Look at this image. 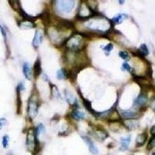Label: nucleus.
<instances>
[{
    "instance_id": "nucleus-6",
    "label": "nucleus",
    "mask_w": 155,
    "mask_h": 155,
    "mask_svg": "<svg viewBox=\"0 0 155 155\" xmlns=\"http://www.w3.org/2000/svg\"><path fill=\"white\" fill-rule=\"evenodd\" d=\"M39 109V102L36 95H31L28 100V106H27V115L30 119L37 116Z\"/></svg>"
},
{
    "instance_id": "nucleus-18",
    "label": "nucleus",
    "mask_w": 155,
    "mask_h": 155,
    "mask_svg": "<svg viewBox=\"0 0 155 155\" xmlns=\"http://www.w3.org/2000/svg\"><path fill=\"white\" fill-rule=\"evenodd\" d=\"M71 116L75 120H81V119H83L85 118V113L82 111H80L78 109H75L74 110H72V112H71Z\"/></svg>"
},
{
    "instance_id": "nucleus-30",
    "label": "nucleus",
    "mask_w": 155,
    "mask_h": 155,
    "mask_svg": "<svg viewBox=\"0 0 155 155\" xmlns=\"http://www.w3.org/2000/svg\"><path fill=\"white\" fill-rule=\"evenodd\" d=\"M122 69H123V71H131V67L129 66V65H128L127 63H123V65H122Z\"/></svg>"
},
{
    "instance_id": "nucleus-7",
    "label": "nucleus",
    "mask_w": 155,
    "mask_h": 155,
    "mask_svg": "<svg viewBox=\"0 0 155 155\" xmlns=\"http://www.w3.org/2000/svg\"><path fill=\"white\" fill-rule=\"evenodd\" d=\"M147 100H148V98H147L146 94L144 92H142L140 95H138L137 98L135 99L134 103V106H136V107H143L146 105Z\"/></svg>"
},
{
    "instance_id": "nucleus-26",
    "label": "nucleus",
    "mask_w": 155,
    "mask_h": 155,
    "mask_svg": "<svg viewBox=\"0 0 155 155\" xmlns=\"http://www.w3.org/2000/svg\"><path fill=\"white\" fill-rule=\"evenodd\" d=\"M36 132H37V135H40V134H43L45 133V127L43 126V124L40 123L36 128Z\"/></svg>"
},
{
    "instance_id": "nucleus-17",
    "label": "nucleus",
    "mask_w": 155,
    "mask_h": 155,
    "mask_svg": "<svg viewBox=\"0 0 155 155\" xmlns=\"http://www.w3.org/2000/svg\"><path fill=\"white\" fill-rule=\"evenodd\" d=\"M123 125L125 126L127 129L132 130V129H135L137 128L139 126V123L137 120H134V119H127L123 123Z\"/></svg>"
},
{
    "instance_id": "nucleus-1",
    "label": "nucleus",
    "mask_w": 155,
    "mask_h": 155,
    "mask_svg": "<svg viewBox=\"0 0 155 155\" xmlns=\"http://www.w3.org/2000/svg\"><path fill=\"white\" fill-rule=\"evenodd\" d=\"M85 25L88 29L98 31V32H103V31L106 32L105 30L108 31L109 29L113 27L111 20L107 19L103 16L97 15L88 19V20L86 21Z\"/></svg>"
},
{
    "instance_id": "nucleus-27",
    "label": "nucleus",
    "mask_w": 155,
    "mask_h": 155,
    "mask_svg": "<svg viewBox=\"0 0 155 155\" xmlns=\"http://www.w3.org/2000/svg\"><path fill=\"white\" fill-rule=\"evenodd\" d=\"M119 57L124 60H129V59H130V57H129L128 52L127 51H119Z\"/></svg>"
},
{
    "instance_id": "nucleus-36",
    "label": "nucleus",
    "mask_w": 155,
    "mask_h": 155,
    "mask_svg": "<svg viewBox=\"0 0 155 155\" xmlns=\"http://www.w3.org/2000/svg\"><path fill=\"white\" fill-rule=\"evenodd\" d=\"M119 2H120V4H123V2H124V1H119Z\"/></svg>"
},
{
    "instance_id": "nucleus-14",
    "label": "nucleus",
    "mask_w": 155,
    "mask_h": 155,
    "mask_svg": "<svg viewBox=\"0 0 155 155\" xmlns=\"http://www.w3.org/2000/svg\"><path fill=\"white\" fill-rule=\"evenodd\" d=\"M147 140V134L146 133H143L141 134H139L136 140V146L137 147H140L143 145H144Z\"/></svg>"
},
{
    "instance_id": "nucleus-25",
    "label": "nucleus",
    "mask_w": 155,
    "mask_h": 155,
    "mask_svg": "<svg viewBox=\"0 0 155 155\" xmlns=\"http://www.w3.org/2000/svg\"><path fill=\"white\" fill-rule=\"evenodd\" d=\"M9 136L5 135L2 137V144L3 148L6 149L8 148L9 146Z\"/></svg>"
},
{
    "instance_id": "nucleus-8",
    "label": "nucleus",
    "mask_w": 155,
    "mask_h": 155,
    "mask_svg": "<svg viewBox=\"0 0 155 155\" xmlns=\"http://www.w3.org/2000/svg\"><path fill=\"white\" fill-rule=\"evenodd\" d=\"M82 139H83L85 142L87 144V145H88V150H89V151H90L91 153L94 155L99 154V150H98V148L95 146L94 142L91 140L90 138L88 137H82Z\"/></svg>"
},
{
    "instance_id": "nucleus-16",
    "label": "nucleus",
    "mask_w": 155,
    "mask_h": 155,
    "mask_svg": "<svg viewBox=\"0 0 155 155\" xmlns=\"http://www.w3.org/2000/svg\"><path fill=\"white\" fill-rule=\"evenodd\" d=\"M23 72L24 76L26 77V79H32V71H31L30 65L27 62H25L23 65Z\"/></svg>"
},
{
    "instance_id": "nucleus-29",
    "label": "nucleus",
    "mask_w": 155,
    "mask_h": 155,
    "mask_svg": "<svg viewBox=\"0 0 155 155\" xmlns=\"http://www.w3.org/2000/svg\"><path fill=\"white\" fill-rule=\"evenodd\" d=\"M155 146V137H152L151 138V140H149L148 144H147V149L148 150H151Z\"/></svg>"
},
{
    "instance_id": "nucleus-20",
    "label": "nucleus",
    "mask_w": 155,
    "mask_h": 155,
    "mask_svg": "<svg viewBox=\"0 0 155 155\" xmlns=\"http://www.w3.org/2000/svg\"><path fill=\"white\" fill-rule=\"evenodd\" d=\"M42 71V68H41V62L39 58H37V60H36V62L34 63V66H33V74L36 78L38 77L41 74Z\"/></svg>"
},
{
    "instance_id": "nucleus-10",
    "label": "nucleus",
    "mask_w": 155,
    "mask_h": 155,
    "mask_svg": "<svg viewBox=\"0 0 155 155\" xmlns=\"http://www.w3.org/2000/svg\"><path fill=\"white\" fill-rule=\"evenodd\" d=\"M42 40H43V33L41 32V30H37L35 33L33 40V46L35 48H37L42 42Z\"/></svg>"
},
{
    "instance_id": "nucleus-22",
    "label": "nucleus",
    "mask_w": 155,
    "mask_h": 155,
    "mask_svg": "<svg viewBox=\"0 0 155 155\" xmlns=\"http://www.w3.org/2000/svg\"><path fill=\"white\" fill-rule=\"evenodd\" d=\"M57 78H58V79L59 80L67 78H68V72L66 71V69H60V70L58 71V72H57Z\"/></svg>"
},
{
    "instance_id": "nucleus-33",
    "label": "nucleus",
    "mask_w": 155,
    "mask_h": 155,
    "mask_svg": "<svg viewBox=\"0 0 155 155\" xmlns=\"http://www.w3.org/2000/svg\"><path fill=\"white\" fill-rule=\"evenodd\" d=\"M0 31H1V33H2V36L5 37V39L6 38V32H5V30H4V28L2 27L1 25H0Z\"/></svg>"
},
{
    "instance_id": "nucleus-13",
    "label": "nucleus",
    "mask_w": 155,
    "mask_h": 155,
    "mask_svg": "<svg viewBox=\"0 0 155 155\" xmlns=\"http://www.w3.org/2000/svg\"><path fill=\"white\" fill-rule=\"evenodd\" d=\"M65 99L67 100V102H68L70 105L71 106H75V105H77V99L72 93L68 91V89H65Z\"/></svg>"
},
{
    "instance_id": "nucleus-23",
    "label": "nucleus",
    "mask_w": 155,
    "mask_h": 155,
    "mask_svg": "<svg viewBox=\"0 0 155 155\" xmlns=\"http://www.w3.org/2000/svg\"><path fill=\"white\" fill-rule=\"evenodd\" d=\"M83 104H84V106H85V108H86L88 110V112H90L93 115V116H95L96 115V111H95V110L93 109L92 107V105H91V102L88 100H87V99H83Z\"/></svg>"
},
{
    "instance_id": "nucleus-28",
    "label": "nucleus",
    "mask_w": 155,
    "mask_h": 155,
    "mask_svg": "<svg viewBox=\"0 0 155 155\" xmlns=\"http://www.w3.org/2000/svg\"><path fill=\"white\" fill-rule=\"evenodd\" d=\"M112 49H113V45H112V43H108L106 47H104L103 48V50L105 51V53H106V55H109V54H110V52L112 51Z\"/></svg>"
},
{
    "instance_id": "nucleus-19",
    "label": "nucleus",
    "mask_w": 155,
    "mask_h": 155,
    "mask_svg": "<svg viewBox=\"0 0 155 155\" xmlns=\"http://www.w3.org/2000/svg\"><path fill=\"white\" fill-rule=\"evenodd\" d=\"M19 26L21 29H32L35 27V24L31 20L24 19V20L19 23Z\"/></svg>"
},
{
    "instance_id": "nucleus-11",
    "label": "nucleus",
    "mask_w": 155,
    "mask_h": 155,
    "mask_svg": "<svg viewBox=\"0 0 155 155\" xmlns=\"http://www.w3.org/2000/svg\"><path fill=\"white\" fill-rule=\"evenodd\" d=\"M127 18H128V16L127 14L119 13V14H117V15H116L114 17L112 18V20H111V23H112V26L118 25V24H120L124 19H127Z\"/></svg>"
},
{
    "instance_id": "nucleus-32",
    "label": "nucleus",
    "mask_w": 155,
    "mask_h": 155,
    "mask_svg": "<svg viewBox=\"0 0 155 155\" xmlns=\"http://www.w3.org/2000/svg\"><path fill=\"white\" fill-rule=\"evenodd\" d=\"M6 123V121L5 119H0V129H2L3 125H5Z\"/></svg>"
},
{
    "instance_id": "nucleus-9",
    "label": "nucleus",
    "mask_w": 155,
    "mask_h": 155,
    "mask_svg": "<svg viewBox=\"0 0 155 155\" xmlns=\"http://www.w3.org/2000/svg\"><path fill=\"white\" fill-rule=\"evenodd\" d=\"M92 135L96 139H98L99 140H101V141H104L109 137V134H107V132L105 131L102 129H99V128H97L96 129H95L92 132Z\"/></svg>"
},
{
    "instance_id": "nucleus-35",
    "label": "nucleus",
    "mask_w": 155,
    "mask_h": 155,
    "mask_svg": "<svg viewBox=\"0 0 155 155\" xmlns=\"http://www.w3.org/2000/svg\"><path fill=\"white\" fill-rule=\"evenodd\" d=\"M151 107L154 110H155V99H154L153 101H151Z\"/></svg>"
},
{
    "instance_id": "nucleus-2",
    "label": "nucleus",
    "mask_w": 155,
    "mask_h": 155,
    "mask_svg": "<svg viewBox=\"0 0 155 155\" xmlns=\"http://www.w3.org/2000/svg\"><path fill=\"white\" fill-rule=\"evenodd\" d=\"M85 37L80 33H75L67 41H65V47L70 51L80 52L85 48Z\"/></svg>"
},
{
    "instance_id": "nucleus-4",
    "label": "nucleus",
    "mask_w": 155,
    "mask_h": 155,
    "mask_svg": "<svg viewBox=\"0 0 155 155\" xmlns=\"http://www.w3.org/2000/svg\"><path fill=\"white\" fill-rule=\"evenodd\" d=\"M39 141L37 139L36 128L32 127L30 128L26 136V146L30 151H34L37 148H39Z\"/></svg>"
},
{
    "instance_id": "nucleus-15",
    "label": "nucleus",
    "mask_w": 155,
    "mask_h": 155,
    "mask_svg": "<svg viewBox=\"0 0 155 155\" xmlns=\"http://www.w3.org/2000/svg\"><path fill=\"white\" fill-rule=\"evenodd\" d=\"M130 142H131V136H127L126 137L121 138V140H120L121 151H127V150H128Z\"/></svg>"
},
{
    "instance_id": "nucleus-37",
    "label": "nucleus",
    "mask_w": 155,
    "mask_h": 155,
    "mask_svg": "<svg viewBox=\"0 0 155 155\" xmlns=\"http://www.w3.org/2000/svg\"><path fill=\"white\" fill-rule=\"evenodd\" d=\"M7 155H13V154H12V153H9V154H7Z\"/></svg>"
},
{
    "instance_id": "nucleus-21",
    "label": "nucleus",
    "mask_w": 155,
    "mask_h": 155,
    "mask_svg": "<svg viewBox=\"0 0 155 155\" xmlns=\"http://www.w3.org/2000/svg\"><path fill=\"white\" fill-rule=\"evenodd\" d=\"M50 90H51V95L54 99H62L60 93L58 90V87L54 85H50Z\"/></svg>"
},
{
    "instance_id": "nucleus-31",
    "label": "nucleus",
    "mask_w": 155,
    "mask_h": 155,
    "mask_svg": "<svg viewBox=\"0 0 155 155\" xmlns=\"http://www.w3.org/2000/svg\"><path fill=\"white\" fill-rule=\"evenodd\" d=\"M17 89L19 91L24 90L25 89V85H24V82H21V83H19V85L17 86Z\"/></svg>"
},
{
    "instance_id": "nucleus-38",
    "label": "nucleus",
    "mask_w": 155,
    "mask_h": 155,
    "mask_svg": "<svg viewBox=\"0 0 155 155\" xmlns=\"http://www.w3.org/2000/svg\"><path fill=\"white\" fill-rule=\"evenodd\" d=\"M152 155H155V151H154V152H153V154H152Z\"/></svg>"
},
{
    "instance_id": "nucleus-3",
    "label": "nucleus",
    "mask_w": 155,
    "mask_h": 155,
    "mask_svg": "<svg viewBox=\"0 0 155 155\" xmlns=\"http://www.w3.org/2000/svg\"><path fill=\"white\" fill-rule=\"evenodd\" d=\"M97 15V13L86 3H82L78 12L77 18L78 19L86 20Z\"/></svg>"
},
{
    "instance_id": "nucleus-24",
    "label": "nucleus",
    "mask_w": 155,
    "mask_h": 155,
    "mask_svg": "<svg viewBox=\"0 0 155 155\" xmlns=\"http://www.w3.org/2000/svg\"><path fill=\"white\" fill-rule=\"evenodd\" d=\"M139 52L140 54L143 56H147L149 54V50L147 48V46L145 43H142L140 46V49H139Z\"/></svg>"
},
{
    "instance_id": "nucleus-34",
    "label": "nucleus",
    "mask_w": 155,
    "mask_h": 155,
    "mask_svg": "<svg viewBox=\"0 0 155 155\" xmlns=\"http://www.w3.org/2000/svg\"><path fill=\"white\" fill-rule=\"evenodd\" d=\"M151 134L153 137H155V125H154L153 127H151Z\"/></svg>"
},
{
    "instance_id": "nucleus-12",
    "label": "nucleus",
    "mask_w": 155,
    "mask_h": 155,
    "mask_svg": "<svg viewBox=\"0 0 155 155\" xmlns=\"http://www.w3.org/2000/svg\"><path fill=\"white\" fill-rule=\"evenodd\" d=\"M137 113L131 110H123L121 112V117H123L125 119H133L137 118Z\"/></svg>"
},
{
    "instance_id": "nucleus-5",
    "label": "nucleus",
    "mask_w": 155,
    "mask_h": 155,
    "mask_svg": "<svg viewBox=\"0 0 155 155\" xmlns=\"http://www.w3.org/2000/svg\"><path fill=\"white\" fill-rule=\"evenodd\" d=\"M75 2L72 0H60L54 2V6L57 11L61 13H69L75 7Z\"/></svg>"
}]
</instances>
